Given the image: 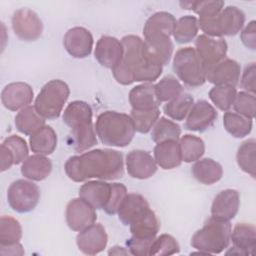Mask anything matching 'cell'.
<instances>
[{
	"instance_id": "38",
	"label": "cell",
	"mask_w": 256,
	"mask_h": 256,
	"mask_svg": "<svg viewBox=\"0 0 256 256\" xmlns=\"http://www.w3.org/2000/svg\"><path fill=\"white\" fill-rule=\"evenodd\" d=\"M181 135V128L176 122L167 119L166 117H161L157 120L152 128L151 139L157 144L167 140L178 141Z\"/></svg>"
},
{
	"instance_id": "21",
	"label": "cell",
	"mask_w": 256,
	"mask_h": 256,
	"mask_svg": "<svg viewBox=\"0 0 256 256\" xmlns=\"http://www.w3.org/2000/svg\"><path fill=\"white\" fill-rule=\"evenodd\" d=\"M240 206V195L235 189H225L219 192L211 205V217L230 221L233 219Z\"/></svg>"
},
{
	"instance_id": "20",
	"label": "cell",
	"mask_w": 256,
	"mask_h": 256,
	"mask_svg": "<svg viewBox=\"0 0 256 256\" xmlns=\"http://www.w3.org/2000/svg\"><path fill=\"white\" fill-rule=\"evenodd\" d=\"M230 241H232L233 247L226 252L227 255H253L256 244L255 226L249 223H237L231 230Z\"/></svg>"
},
{
	"instance_id": "1",
	"label": "cell",
	"mask_w": 256,
	"mask_h": 256,
	"mask_svg": "<svg viewBox=\"0 0 256 256\" xmlns=\"http://www.w3.org/2000/svg\"><path fill=\"white\" fill-rule=\"evenodd\" d=\"M121 42L123 57L112 69V74L118 83L122 85H130L134 82L151 83L160 77L163 65L148 51L143 39L136 35H127L121 39Z\"/></svg>"
},
{
	"instance_id": "26",
	"label": "cell",
	"mask_w": 256,
	"mask_h": 256,
	"mask_svg": "<svg viewBox=\"0 0 256 256\" xmlns=\"http://www.w3.org/2000/svg\"><path fill=\"white\" fill-rule=\"evenodd\" d=\"M52 171V163L45 155L28 156L21 165V174L31 181H42Z\"/></svg>"
},
{
	"instance_id": "30",
	"label": "cell",
	"mask_w": 256,
	"mask_h": 256,
	"mask_svg": "<svg viewBox=\"0 0 256 256\" xmlns=\"http://www.w3.org/2000/svg\"><path fill=\"white\" fill-rule=\"evenodd\" d=\"M148 51L163 65H167L173 53V43L169 36L164 34H154L144 37Z\"/></svg>"
},
{
	"instance_id": "22",
	"label": "cell",
	"mask_w": 256,
	"mask_h": 256,
	"mask_svg": "<svg viewBox=\"0 0 256 256\" xmlns=\"http://www.w3.org/2000/svg\"><path fill=\"white\" fill-rule=\"evenodd\" d=\"M150 205L148 201L138 193L127 194L118 209V218L126 226L134 223L149 210Z\"/></svg>"
},
{
	"instance_id": "7",
	"label": "cell",
	"mask_w": 256,
	"mask_h": 256,
	"mask_svg": "<svg viewBox=\"0 0 256 256\" xmlns=\"http://www.w3.org/2000/svg\"><path fill=\"white\" fill-rule=\"evenodd\" d=\"M245 23L244 12L236 6L223 8L216 16L198 19V25L205 35L210 37L233 36L239 33Z\"/></svg>"
},
{
	"instance_id": "2",
	"label": "cell",
	"mask_w": 256,
	"mask_h": 256,
	"mask_svg": "<svg viewBox=\"0 0 256 256\" xmlns=\"http://www.w3.org/2000/svg\"><path fill=\"white\" fill-rule=\"evenodd\" d=\"M64 170L69 179L83 182L89 179L115 180L124 174L121 152L114 149H94L68 158Z\"/></svg>"
},
{
	"instance_id": "15",
	"label": "cell",
	"mask_w": 256,
	"mask_h": 256,
	"mask_svg": "<svg viewBox=\"0 0 256 256\" xmlns=\"http://www.w3.org/2000/svg\"><path fill=\"white\" fill-rule=\"evenodd\" d=\"M240 74V64L233 59L225 58L206 71V80L215 86L236 87Z\"/></svg>"
},
{
	"instance_id": "52",
	"label": "cell",
	"mask_w": 256,
	"mask_h": 256,
	"mask_svg": "<svg viewBox=\"0 0 256 256\" xmlns=\"http://www.w3.org/2000/svg\"><path fill=\"white\" fill-rule=\"evenodd\" d=\"M109 255H127L130 254L128 250H125V248L120 247V246H114L112 249L109 250L108 252Z\"/></svg>"
},
{
	"instance_id": "24",
	"label": "cell",
	"mask_w": 256,
	"mask_h": 256,
	"mask_svg": "<svg viewBox=\"0 0 256 256\" xmlns=\"http://www.w3.org/2000/svg\"><path fill=\"white\" fill-rule=\"evenodd\" d=\"M154 159L157 166L164 170L174 169L182 163V156L179 142L176 140H167L157 143L153 150Z\"/></svg>"
},
{
	"instance_id": "44",
	"label": "cell",
	"mask_w": 256,
	"mask_h": 256,
	"mask_svg": "<svg viewBox=\"0 0 256 256\" xmlns=\"http://www.w3.org/2000/svg\"><path fill=\"white\" fill-rule=\"evenodd\" d=\"M180 246L176 239L169 234H161L151 244L149 255H173L179 253Z\"/></svg>"
},
{
	"instance_id": "6",
	"label": "cell",
	"mask_w": 256,
	"mask_h": 256,
	"mask_svg": "<svg viewBox=\"0 0 256 256\" xmlns=\"http://www.w3.org/2000/svg\"><path fill=\"white\" fill-rule=\"evenodd\" d=\"M69 95L70 89L67 83L60 79L50 80L36 96L34 108L44 119H56L60 116Z\"/></svg>"
},
{
	"instance_id": "10",
	"label": "cell",
	"mask_w": 256,
	"mask_h": 256,
	"mask_svg": "<svg viewBox=\"0 0 256 256\" xmlns=\"http://www.w3.org/2000/svg\"><path fill=\"white\" fill-rule=\"evenodd\" d=\"M15 35L23 41H35L43 32V23L36 12L29 8L16 10L11 18Z\"/></svg>"
},
{
	"instance_id": "37",
	"label": "cell",
	"mask_w": 256,
	"mask_h": 256,
	"mask_svg": "<svg viewBox=\"0 0 256 256\" xmlns=\"http://www.w3.org/2000/svg\"><path fill=\"white\" fill-rule=\"evenodd\" d=\"M198 30V19L192 15H185L176 21L173 37L180 44L189 43L197 36Z\"/></svg>"
},
{
	"instance_id": "23",
	"label": "cell",
	"mask_w": 256,
	"mask_h": 256,
	"mask_svg": "<svg viewBox=\"0 0 256 256\" xmlns=\"http://www.w3.org/2000/svg\"><path fill=\"white\" fill-rule=\"evenodd\" d=\"M111 194V183L104 180H91L79 189V197L87 201L93 208L104 209Z\"/></svg>"
},
{
	"instance_id": "28",
	"label": "cell",
	"mask_w": 256,
	"mask_h": 256,
	"mask_svg": "<svg viewBox=\"0 0 256 256\" xmlns=\"http://www.w3.org/2000/svg\"><path fill=\"white\" fill-rule=\"evenodd\" d=\"M32 152L40 155H50L57 147V134L51 126L44 125L29 138Z\"/></svg>"
},
{
	"instance_id": "40",
	"label": "cell",
	"mask_w": 256,
	"mask_h": 256,
	"mask_svg": "<svg viewBox=\"0 0 256 256\" xmlns=\"http://www.w3.org/2000/svg\"><path fill=\"white\" fill-rule=\"evenodd\" d=\"M224 1L208 0V1H184L180 2V6L186 10H193L198 14L199 19H207L216 16L223 8Z\"/></svg>"
},
{
	"instance_id": "32",
	"label": "cell",
	"mask_w": 256,
	"mask_h": 256,
	"mask_svg": "<svg viewBox=\"0 0 256 256\" xmlns=\"http://www.w3.org/2000/svg\"><path fill=\"white\" fill-rule=\"evenodd\" d=\"M44 125L45 119L38 114L34 106L29 105L19 110L15 116V126L24 135L31 136Z\"/></svg>"
},
{
	"instance_id": "14",
	"label": "cell",
	"mask_w": 256,
	"mask_h": 256,
	"mask_svg": "<svg viewBox=\"0 0 256 256\" xmlns=\"http://www.w3.org/2000/svg\"><path fill=\"white\" fill-rule=\"evenodd\" d=\"M108 243L105 228L100 223H94L80 231L76 237L78 249L86 255H96L102 252Z\"/></svg>"
},
{
	"instance_id": "35",
	"label": "cell",
	"mask_w": 256,
	"mask_h": 256,
	"mask_svg": "<svg viewBox=\"0 0 256 256\" xmlns=\"http://www.w3.org/2000/svg\"><path fill=\"white\" fill-rule=\"evenodd\" d=\"M182 161L191 163L199 160L205 152L204 141L195 135L186 134L179 140Z\"/></svg>"
},
{
	"instance_id": "45",
	"label": "cell",
	"mask_w": 256,
	"mask_h": 256,
	"mask_svg": "<svg viewBox=\"0 0 256 256\" xmlns=\"http://www.w3.org/2000/svg\"><path fill=\"white\" fill-rule=\"evenodd\" d=\"M233 108L236 113L253 120L256 112L255 94L246 91L237 93L233 103Z\"/></svg>"
},
{
	"instance_id": "46",
	"label": "cell",
	"mask_w": 256,
	"mask_h": 256,
	"mask_svg": "<svg viewBox=\"0 0 256 256\" xmlns=\"http://www.w3.org/2000/svg\"><path fill=\"white\" fill-rule=\"evenodd\" d=\"M2 144L11 151L14 156V163L16 165L23 163L24 160L28 157V146L22 137L17 135L8 136L4 139Z\"/></svg>"
},
{
	"instance_id": "48",
	"label": "cell",
	"mask_w": 256,
	"mask_h": 256,
	"mask_svg": "<svg viewBox=\"0 0 256 256\" xmlns=\"http://www.w3.org/2000/svg\"><path fill=\"white\" fill-rule=\"evenodd\" d=\"M241 86L246 92L255 94V91H256V67H255L254 62L248 64L245 67L243 74H242V78H241Z\"/></svg>"
},
{
	"instance_id": "11",
	"label": "cell",
	"mask_w": 256,
	"mask_h": 256,
	"mask_svg": "<svg viewBox=\"0 0 256 256\" xmlns=\"http://www.w3.org/2000/svg\"><path fill=\"white\" fill-rule=\"evenodd\" d=\"M195 51L205 69V72L225 59L228 46L224 39L201 34L195 40Z\"/></svg>"
},
{
	"instance_id": "39",
	"label": "cell",
	"mask_w": 256,
	"mask_h": 256,
	"mask_svg": "<svg viewBox=\"0 0 256 256\" xmlns=\"http://www.w3.org/2000/svg\"><path fill=\"white\" fill-rule=\"evenodd\" d=\"M155 94L160 103L169 102L183 93V86L174 76L168 75L159 80L155 85Z\"/></svg>"
},
{
	"instance_id": "16",
	"label": "cell",
	"mask_w": 256,
	"mask_h": 256,
	"mask_svg": "<svg viewBox=\"0 0 256 256\" xmlns=\"http://www.w3.org/2000/svg\"><path fill=\"white\" fill-rule=\"evenodd\" d=\"M33 98V89L25 82L9 83L1 92V102L10 111H18L29 106Z\"/></svg>"
},
{
	"instance_id": "41",
	"label": "cell",
	"mask_w": 256,
	"mask_h": 256,
	"mask_svg": "<svg viewBox=\"0 0 256 256\" xmlns=\"http://www.w3.org/2000/svg\"><path fill=\"white\" fill-rule=\"evenodd\" d=\"M22 237V227L18 220L11 216L0 218V245L14 244Z\"/></svg>"
},
{
	"instance_id": "34",
	"label": "cell",
	"mask_w": 256,
	"mask_h": 256,
	"mask_svg": "<svg viewBox=\"0 0 256 256\" xmlns=\"http://www.w3.org/2000/svg\"><path fill=\"white\" fill-rule=\"evenodd\" d=\"M256 140L248 139L241 143L237 150V164L242 171L249 174L252 178L256 176Z\"/></svg>"
},
{
	"instance_id": "3",
	"label": "cell",
	"mask_w": 256,
	"mask_h": 256,
	"mask_svg": "<svg viewBox=\"0 0 256 256\" xmlns=\"http://www.w3.org/2000/svg\"><path fill=\"white\" fill-rule=\"evenodd\" d=\"M63 122L71 130V146L83 152L97 144L96 131L92 123V108L84 101L75 100L63 112Z\"/></svg>"
},
{
	"instance_id": "43",
	"label": "cell",
	"mask_w": 256,
	"mask_h": 256,
	"mask_svg": "<svg viewBox=\"0 0 256 256\" xmlns=\"http://www.w3.org/2000/svg\"><path fill=\"white\" fill-rule=\"evenodd\" d=\"M237 91L231 86H214L209 91V98L212 103L221 111H229L233 106Z\"/></svg>"
},
{
	"instance_id": "36",
	"label": "cell",
	"mask_w": 256,
	"mask_h": 256,
	"mask_svg": "<svg viewBox=\"0 0 256 256\" xmlns=\"http://www.w3.org/2000/svg\"><path fill=\"white\" fill-rule=\"evenodd\" d=\"M193 104V97L189 93L183 92L171 101L166 102V104L163 106V111L171 119L182 121L186 119Z\"/></svg>"
},
{
	"instance_id": "51",
	"label": "cell",
	"mask_w": 256,
	"mask_h": 256,
	"mask_svg": "<svg viewBox=\"0 0 256 256\" xmlns=\"http://www.w3.org/2000/svg\"><path fill=\"white\" fill-rule=\"evenodd\" d=\"M0 253L2 256L6 255H23L24 249L22 245L17 242L9 245H0Z\"/></svg>"
},
{
	"instance_id": "5",
	"label": "cell",
	"mask_w": 256,
	"mask_h": 256,
	"mask_svg": "<svg viewBox=\"0 0 256 256\" xmlns=\"http://www.w3.org/2000/svg\"><path fill=\"white\" fill-rule=\"evenodd\" d=\"M231 224L229 221L209 218L191 238V246L204 255L219 254L230 244Z\"/></svg>"
},
{
	"instance_id": "4",
	"label": "cell",
	"mask_w": 256,
	"mask_h": 256,
	"mask_svg": "<svg viewBox=\"0 0 256 256\" xmlns=\"http://www.w3.org/2000/svg\"><path fill=\"white\" fill-rule=\"evenodd\" d=\"M95 131L104 145L125 147L132 141L136 130L130 115L116 111H104L97 117Z\"/></svg>"
},
{
	"instance_id": "29",
	"label": "cell",
	"mask_w": 256,
	"mask_h": 256,
	"mask_svg": "<svg viewBox=\"0 0 256 256\" xmlns=\"http://www.w3.org/2000/svg\"><path fill=\"white\" fill-rule=\"evenodd\" d=\"M176 26L175 17L168 12L161 11L152 14L145 22L143 27L144 37L154 34H164L167 36L173 35Z\"/></svg>"
},
{
	"instance_id": "9",
	"label": "cell",
	"mask_w": 256,
	"mask_h": 256,
	"mask_svg": "<svg viewBox=\"0 0 256 256\" xmlns=\"http://www.w3.org/2000/svg\"><path fill=\"white\" fill-rule=\"evenodd\" d=\"M39 200V187L31 180L19 179L12 182L8 187V204L14 211L18 213H27L34 210Z\"/></svg>"
},
{
	"instance_id": "8",
	"label": "cell",
	"mask_w": 256,
	"mask_h": 256,
	"mask_svg": "<svg viewBox=\"0 0 256 256\" xmlns=\"http://www.w3.org/2000/svg\"><path fill=\"white\" fill-rule=\"evenodd\" d=\"M173 70L179 80L189 87H199L206 82L205 69L193 47H184L176 51Z\"/></svg>"
},
{
	"instance_id": "12",
	"label": "cell",
	"mask_w": 256,
	"mask_h": 256,
	"mask_svg": "<svg viewBox=\"0 0 256 256\" xmlns=\"http://www.w3.org/2000/svg\"><path fill=\"white\" fill-rule=\"evenodd\" d=\"M96 209L82 198H74L66 206L65 217L68 227L80 232L95 223L97 219Z\"/></svg>"
},
{
	"instance_id": "49",
	"label": "cell",
	"mask_w": 256,
	"mask_h": 256,
	"mask_svg": "<svg viewBox=\"0 0 256 256\" xmlns=\"http://www.w3.org/2000/svg\"><path fill=\"white\" fill-rule=\"evenodd\" d=\"M240 38L242 43L249 49H256V22L250 21L241 31Z\"/></svg>"
},
{
	"instance_id": "47",
	"label": "cell",
	"mask_w": 256,
	"mask_h": 256,
	"mask_svg": "<svg viewBox=\"0 0 256 256\" xmlns=\"http://www.w3.org/2000/svg\"><path fill=\"white\" fill-rule=\"evenodd\" d=\"M127 188L122 183H111V194L109 201L105 208L103 209L107 214L114 215L117 214L118 209L127 195Z\"/></svg>"
},
{
	"instance_id": "18",
	"label": "cell",
	"mask_w": 256,
	"mask_h": 256,
	"mask_svg": "<svg viewBox=\"0 0 256 256\" xmlns=\"http://www.w3.org/2000/svg\"><path fill=\"white\" fill-rule=\"evenodd\" d=\"M123 52L124 50L121 40L105 35L100 37L97 41L94 57L99 64L112 70L122 60Z\"/></svg>"
},
{
	"instance_id": "19",
	"label": "cell",
	"mask_w": 256,
	"mask_h": 256,
	"mask_svg": "<svg viewBox=\"0 0 256 256\" xmlns=\"http://www.w3.org/2000/svg\"><path fill=\"white\" fill-rule=\"evenodd\" d=\"M126 169L135 179H148L157 171V164L152 155L144 150H132L126 156Z\"/></svg>"
},
{
	"instance_id": "50",
	"label": "cell",
	"mask_w": 256,
	"mask_h": 256,
	"mask_svg": "<svg viewBox=\"0 0 256 256\" xmlns=\"http://www.w3.org/2000/svg\"><path fill=\"white\" fill-rule=\"evenodd\" d=\"M0 156H1V171H5L9 169L12 165H14V156L11 153V151L3 144L0 146Z\"/></svg>"
},
{
	"instance_id": "27",
	"label": "cell",
	"mask_w": 256,
	"mask_h": 256,
	"mask_svg": "<svg viewBox=\"0 0 256 256\" xmlns=\"http://www.w3.org/2000/svg\"><path fill=\"white\" fill-rule=\"evenodd\" d=\"M191 172L193 177L204 185L214 184L223 176L221 164L211 158H203L195 161Z\"/></svg>"
},
{
	"instance_id": "13",
	"label": "cell",
	"mask_w": 256,
	"mask_h": 256,
	"mask_svg": "<svg viewBox=\"0 0 256 256\" xmlns=\"http://www.w3.org/2000/svg\"><path fill=\"white\" fill-rule=\"evenodd\" d=\"M93 36L91 32L80 26L69 29L63 38L65 50L74 58L82 59L89 56L93 49Z\"/></svg>"
},
{
	"instance_id": "33",
	"label": "cell",
	"mask_w": 256,
	"mask_h": 256,
	"mask_svg": "<svg viewBox=\"0 0 256 256\" xmlns=\"http://www.w3.org/2000/svg\"><path fill=\"white\" fill-rule=\"evenodd\" d=\"M223 125L226 131L235 138H243L252 131L253 121L236 112L226 111L223 116Z\"/></svg>"
},
{
	"instance_id": "25",
	"label": "cell",
	"mask_w": 256,
	"mask_h": 256,
	"mask_svg": "<svg viewBox=\"0 0 256 256\" xmlns=\"http://www.w3.org/2000/svg\"><path fill=\"white\" fill-rule=\"evenodd\" d=\"M129 102L134 110H151L161 104L155 94L154 84L143 83L133 87L129 92Z\"/></svg>"
},
{
	"instance_id": "42",
	"label": "cell",
	"mask_w": 256,
	"mask_h": 256,
	"mask_svg": "<svg viewBox=\"0 0 256 256\" xmlns=\"http://www.w3.org/2000/svg\"><path fill=\"white\" fill-rule=\"evenodd\" d=\"M160 116L159 108L151 110H131L130 117L133 121L135 130L139 133H148Z\"/></svg>"
},
{
	"instance_id": "17",
	"label": "cell",
	"mask_w": 256,
	"mask_h": 256,
	"mask_svg": "<svg viewBox=\"0 0 256 256\" xmlns=\"http://www.w3.org/2000/svg\"><path fill=\"white\" fill-rule=\"evenodd\" d=\"M216 109L206 100H198L191 107L185 122V128L190 131L204 132L217 119Z\"/></svg>"
},
{
	"instance_id": "31",
	"label": "cell",
	"mask_w": 256,
	"mask_h": 256,
	"mask_svg": "<svg viewBox=\"0 0 256 256\" xmlns=\"http://www.w3.org/2000/svg\"><path fill=\"white\" fill-rule=\"evenodd\" d=\"M132 237L145 240H154L160 229V222L155 212L150 209L139 220L129 225Z\"/></svg>"
}]
</instances>
